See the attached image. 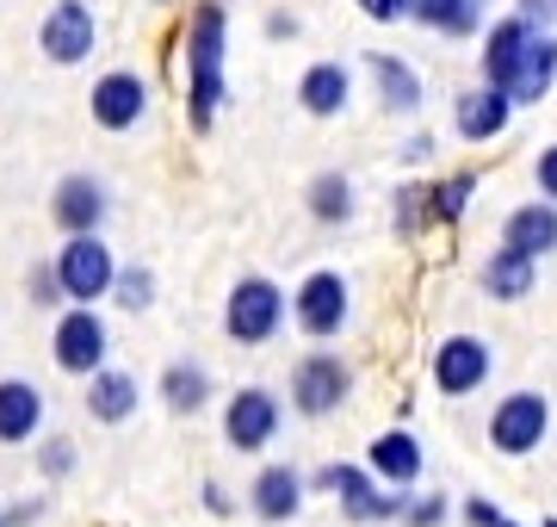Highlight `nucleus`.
Returning <instances> with one entry per match:
<instances>
[{"label":"nucleus","instance_id":"nucleus-1","mask_svg":"<svg viewBox=\"0 0 557 527\" xmlns=\"http://www.w3.org/2000/svg\"><path fill=\"white\" fill-rule=\"evenodd\" d=\"M223 57H230V7L223 0H199L193 20H186V119H193V131H211L218 106L230 100Z\"/></svg>","mask_w":557,"mask_h":527},{"label":"nucleus","instance_id":"nucleus-2","mask_svg":"<svg viewBox=\"0 0 557 527\" xmlns=\"http://www.w3.org/2000/svg\"><path fill=\"white\" fill-rule=\"evenodd\" d=\"M285 310H292V298H285L273 280L248 273V280H236L230 298H223V335L236 347H267L278 329H285Z\"/></svg>","mask_w":557,"mask_h":527},{"label":"nucleus","instance_id":"nucleus-3","mask_svg":"<svg viewBox=\"0 0 557 527\" xmlns=\"http://www.w3.org/2000/svg\"><path fill=\"white\" fill-rule=\"evenodd\" d=\"M50 273H57V292L69 305H100L106 292H112L119 261H112V248H106L100 230H81V236H62Z\"/></svg>","mask_w":557,"mask_h":527},{"label":"nucleus","instance_id":"nucleus-4","mask_svg":"<svg viewBox=\"0 0 557 527\" xmlns=\"http://www.w3.org/2000/svg\"><path fill=\"white\" fill-rule=\"evenodd\" d=\"M50 360H57V372H69V379H87V372H100L106 360H112V329H106V317L94 305H69L57 317V335H50Z\"/></svg>","mask_w":557,"mask_h":527},{"label":"nucleus","instance_id":"nucleus-5","mask_svg":"<svg viewBox=\"0 0 557 527\" xmlns=\"http://www.w3.org/2000/svg\"><path fill=\"white\" fill-rule=\"evenodd\" d=\"M38 50L44 62H57V69H81V62L100 50V20H94V7L87 0H50V13L38 25Z\"/></svg>","mask_w":557,"mask_h":527},{"label":"nucleus","instance_id":"nucleus-6","mask_svg":"<svg viewBox=\"0 0 557 527\" xmlns=\"http://www.w3.org/2000/svg\"><path fill=\"white\" fill-rule=\"evenodd\" d=\"M285 428V404H278L267 385H242L230 404H223V441L236 453H267Z\"/></svg>","mask_w":557,"mask_h":527},{"label":"nucleus","instance_id":"nucleus-7","mask_svg":"<svg viewBox=\"0 0 557 527\" xmlns=\"http://www.w3.org/2000/svg\"><path fill=\"white\" fill-rule=\"evenodd\" d=\"M285 317H292L310 342H335L341 329H347V280H341L335 267H317V273L292 292V310H285Z\"/></svg>","mask_w":557,"mask_h":527},{"label":"nucleus","instance_id":"nucleus-8","mask_svg":"<svg viewBox=\"0 0 557 527\" xmlns=\"http://www.w3.org/2000/svg\"><path fill=\"white\" fill-rule=\"evenodd\" d=\"M143 112H149V82H143L137 69H106L100 82L87 87V119L100 124L106 137L137 131Z\"/></svg>","mask_w":557,"mask_h":527},{"label":"nucleus","instance_id":"nucleus-9","mask_svg":"<svg viewBox=\"0 0 557 527\" xmlns=\"http://www.w3.org/2000/svg\"><path fill=\"white\" fill-rule=\"evenodd\" d=\"M347 391H354V366L329 347H317L292 366V409L298 416H329V409L347 404Z\"/></svg>","mask_w":557,"mask_h":527},{"label":"nucleus","instance_id":"nucleus-10","mask_svg":"<svg viewBox=\"0 0 557 527\" xmlns=\"http://www.w3.org/2000/svg\"><path fill=\"white\" fill-rule=\"evenodd\" d=\"M552 434V404L539 397V391H515V397H502L496 416H490V446L508 453V459H527L533 446H545Z\"/></svg>","mask_w":557,"mask_h":527},{"label":"nucleus","instance_id":"nucleus-11","mask_svg":"<svg viewBox=\"0 0 557 527\" xmlns=\"http://www.w3.org/2000/svg\"><path fill=\"white\" fill-rule=\"evenodd\" d=\"M317 490L341 497V508H347L354 522H397L403 503H409L403 490L379 497V490H372V471H366V466H322V471H317Z\"/></svg>","mask_w":557,"mask_h":527},{"label":"nucleus","instance_id":"nucleus-12","mask_svg":"<svg viewBox=\"0 0 557 527\" xmlns=\"http://www.w3.org/2000/svg\"><path fill=\"white\" fill-rule=\"evenodd\" d=\"M490 379V342L483 335H446L434 347V385L446 397H471Z\"/></svg>","mask_w":557,"mask_h":527},{"label":"nucleus","instance_id":"nucleus-13","mask_svg":"<svg viewBox=\"0 0 557 527\" xmlns=\"http://www.w3.org/2000/svg\"><path fill=\"white\" fill-rule=\"evenodd\" d=\"M50 218H57L62 236H81V230H100L112 218V199L94 174H62L57 193H50Z\"/></svg>","mask_w":557,"mask_h":527},{"label":"nucleus","instance_id":"nucleus-14","mask_svg":"<svg viewBox=\"0 0 557 527\" xmlns=\"http://www.w3.org/2000/svg\"><path fill=\"white\" fill-rule=\"evenodd\" d=\"M508 119H515V100L502 94V87H465L458 94V106H453V124H458V137L465 143H490V137H502L508 131Z\"/></svg>","mask_w":557,"mask_h":527},{"label":"nucleus","instance_id":"nucleus-15","mask_svg":"<svg viewBox=\"0 0 557 527\" xmlns=\"http://www.w3.org/2000/svg\"><path fill=\"white\" fill-rule=\"evenodd\" d=\"M552 82H557V38H552V32H533L502 94H508L515 106H539L545 94H552Z\"/></svg>","mask_w":557,"mask_h":527},{"label":"nucleus","instance_id":"nucleus-16","mask_svg":"<svg viewBox=\"0 0 557 527\" xmlns=\"http://www.w3.org/2000/svg\"><path fill=\"white\" fill-rule=\"evenodd\" d=\"M44 434V391L32 379H0V446H32Z\"/></svg>","mask_w":557,"mask_h":527},{"label":"nucleus","instance_id":"nucleus-17","mask_svg":"<svg viewBox=\"0 0 557 527\" xmlns=\"http://www.w3.org/2000/svg\"><path fill=\"white\" fill-rule=\"evenodd\" d=\"M502 243L520 248V255H557V205L539 199V205H515L508 218H502Z\"/></svg>","mask_w":557,"mask_h":527},{"label":"nucleus","instance_id":"nucleus-18","mask_svg":"<svg viewBox=\"0 0 557 527\" xmlns=\"http://www.w3.org/2000/svg\"><path fill=\"white\" fill-rule=\"evenodd\" d=\"M354 94V75H347V62H310L298 75V106L310 119H335L341 106Z\"/></svg>","mask_w":557,"mask_h":527},{"label":"nucleus","instance_id":"nucleus-19","mask_svg":"<svg viewBox=\"0 0 557 527\" xmlns=\"http://www.w3.org/2000/svg\"><path fill=\"white\" fill-rule=\"evenodd\" d=\"M87 416L94 422H131L137 416V379L119 372V366H100V372H87Z\"/></svg>","mask_w":557,"mask_h":527},{"label":"nucleus","instance_id":"nucleus-20","mask_svg":"<svg viewBox=\"0 0 557 527\" xmlns=\"http://www.w3.org/2000/svg\"><path fill=\"white\" fill-rule=\"evenodd\" d=\"M533 32H539V25H527L520 13H508V20L490 25V32H483V82L508 87V75H515V62H520V50H527Z\"/></svg>","mask_w":557,"mask_h":527},{"label":"nucleus","instance_id":"nucleus-21","mask_svg":"<svg viewBox=\"0 0 557 527\" xmlns=\"http://www.w3.org/2000/svg\"><path fill=\"white\" fill-rule=\"evenodd\" d=\"M248 508H255L260 522H292V515L304 508V478H298L292 466H267V471H255Z\"/></svg>","mask_w":557,"mask_h":527},{"label":"nucleus","instance_id":"nucleus-22","mask_svg":"<svg viewBox=\"0 0 557 527\" xmlns=\"http://www.w3.org/2000/svg\"><path fill=\"white\" fill-rule=\"evenodd\" d=\"M533 280H539V261L520 255V248H508V243L483 261V292H490L496 305H520V298L533 292Z\"/></svg>","mask_w":557,"mask_h":527},{"label":"nucleus","instance_id":"nucleus-23","mask_svg":"<svg viewBox=\"0 0 557 527\" xmlns=\"http://www.w3.org/2000/svg\"><path fill=\"white\" fill-rule=\"evenodd\" d=\"M366 471H379V478H391L397 490H409L421 478V441L416 434H403V428L379 434V441L366 446Z\"/></svg>","mask_w":557,"mask_h":527},{"label":"nucleus","instance_id":"nucleus-24","mask_svg":"<svg viewBox=\"0 0 557 527\" xmlns=\"http://www.w3.org/2000/svg\"><path fill=\"white\" fill-rule=\"evenodd\" d=\"M161 404L174 416H199L211 404V372L199 360H168L161 366Z\"/></svg>","mask_w":557,"mask_h":527},{"label":"nucleus","instance_id":"nucleus-25","mask_svg":"<svg viewBox=\"0 0 557 527\" xmlns=\"http://www.w3.org/2000/svg\"><path fill=\"white\" fill-rule=\"evenodd\" d=\"M366 69H372V87H379L384 112L409 119V112L421 106V75H416L403 57H366Z\"/></svg>","mask_w":557,"mask_h":527},{"label":"nucleus","instance_id":"nucleus-26","mask_svg":"<svg viewBox=\"0 0 557 527\" xmlns=\"http://www.w3.org/2000/svg\"><path fill=\"white\" fill-rule=\"evenodd\" d=\"M409 20L446 38H471L483 25V0H409Z\"/></svg>","mask_w":557,"mask_h":527},{"label":"nucleus","instance_id":"nucleus-27","mask_svg":"<svg viewBox=\"0 0 557 527\" xmlns=\"http://www.w3.org/2000/svg\"><path fill=\"white\" fill-rule=\"evenodd\" d=\"M310 211H317L322 223H347L354 218V181H347V174H322V181H310Z\"/></svg>","mask_w":557,"mask_h":527},{"label":"nucleus","instance_id":"nucleus-28","mask_svg":"<svg viewBox=\"0 0 557 527\" xmlns=\"http://www.w3.org/2000/svg\"><path fill=\"white\" fill-rule=\"evenodd\" d=\"M471 199H478V174H453V181L428 186V205H434V223H458Z\"/></svg>","mask_w":557,"mask_h":527},{"label":"nucleus","instance_id":"nucleus-29","mask_svg":"<svg viewBox=\"0 0 557 527\" xmlns=\"http://www.w3.org/2000/svg\"><path fill=\"white\" fill-rule=\"evenodd\" d=\"M112 292H119V305L131 310V317H143V310L156 305V273H149V267H119V273H112Z\"/></svg>","mask_w":557,"mask_h":527},{"label":"nucleus","instance_id":"nucleus-30","mask_svg":"<svg viewBox=\"0 0 557 527\" xmlns=\"http://www.w3.org/2000/svg\"><path fill=\"white\" fill-rule=\"evenodd\" d=\"M416 223H434L428 186H403V193H397V230H403V236H416Z\"/></svg>","mask_w":557,"mask_h":527},{"label":"nucleus","instance_id":"nucleus-31","mask_svg":"<svg viewBox=\"0 0 557 527\" xmlns=\"http://www.w3.org/2000/svg\"><path fill=\"white\" fill-rule=\"evenodd\" d=\"M38 466H44V478H69L75 471V441H44Z\"/></svg>","mask_w":557,"mask_h":527},{"label":"nucleus","instance_id":"nucleus-32","mask_svg":"<svg viewBox=\"0 0 557 527\" xmlns=\"http://www.w3.org/2000/svg\"><path fill=\"white\" fill-rule=\"evenodd\" d=\"M366 20H379V25H397V20H409V0H354Z\"/></svg>","mask_w":557,"mask_h":527},{"label":"nucleus","instance_id":"nucleus-33","mask_svg":"<svg viewBox=\"0 0 557 527\" xmlns=\"http://www.w3.org/2000/svg\"><path fill=\"white\" fill-rule=\"evenodd\" d=\"M403 522L409 527H440L446 522V503H440V497H428V503H403Z\"/></svg>","mask_w":557,"mask_h":527},{"label":"nucleus","instance_id":"nucleus-34","mask_svg":"<svg viewBox=\"0 0 557 527\" xmlns=\"http://www.w3.org/2000/svg\"><path fill=\"white\" fill-rule=\"evenodd\" d=\"M533 181H539V193L557 205V143L552 149H539V162H533Z\"/></svg>","mask_w":557,"mask_h":527},{"label":"nucleus","instance_id":"nucleus-35","mask_svg":"<svg viewBox=\"0 0 557 527\" xmlns=\"http://www.w3.org/2000/svg\"><path fill=\"white\" fill-rule=\"evenodd\" d=\"M465 527H502V508L490 503V497H471V503H465Z\"/></svg>","mask_w":557,"mask_h":527},{"label":"nucleus","instance_id":"nucleus-36","mask_svg":"<svg viewBox=\"0 0 557 527\" xmlns=\"http://www.w3.org/2000/svg\"><path fill=\"white\" fill-rule=\"evenodd\" d=\"M32 305H62L57 273H50V267H38V273H32Z\"/></svg>","mask_w":557,"mask_h":527},{"label":"nucleus","instance_id":"nucleus-37","mask_svg":"<svg viewBox=\"0 0 557 527\" xmlns=\"http://www.w3.org/2000/svg\"><path fill=\"white\" fill-rule=\"evenodd\" d=\"M515 13H520V20H527V25H539V32H545V25L557 20V7H552V0H520Z\"/></svg>","mask_w":557,"mask_h":527},{"label":"nucleus","instance_id":"nucleus-38","mask_svg":"<svg viewBox=\"0 0 557 527\" xmlns=\"http://www.w3.org/2000/svg\"><path fill=\"white\" fill-rule=\"evenodd\" d=\"M428 156H434V137H428V131L403 143V162H428Z\"/></svg>","mask_w":557,"mask_h":527},{"label":"nucleus","instance_id":"nucleus-39","mask_svg":"<svg viewBox=\"0 0 557 527\" xmlns=\"http://www.w3.org/2000/svg\"><path fill=\"white\" fill-rule=\"evenodd\" d=\"M205 508H211V515H230L236 503H230V490L223 485H205Z\"/></svg>","mask_w":557,"mask_h":527},{"label":"nucleus","instance_id":"nucleus-40","mask_svg":"<svg viewBox=\"0 0 557 527\" xmlns=\"http://www.w3.org/2000/svg\"><path fill=\"white\" fill-rule=\"evenodd\" d=\"M267 32H273V38H298V20H292V13H278V20H267Z\"/></svg>","mask_w":557,"mask_h":527},{"label":"nucleus","instance_id":"nucleus-41","mask_svg":"<svg viewBox=\"0 0 557 527\" xmlns=\"http://www.w3.org/2000/svg\"><path fill=\"white\" fill-rule=\"evenodd\" d=\"M545 527H557V515H552V522H545Z\"/></svg>","mask_w":557,"mask_h":527},{"label":"nucleus","instance_id":"nucleus-42","mask_svg":"<svg viewBox=\"0 0 557 527\" xmlns=\"http://www.w3.org/2000/svg\"><path fill=\"white\" fill-rule=\"evenodd\" d=\"M502 527H515V522H502Z\"/></svg>","mask_w":557,"mask_h":527},{"label":"nucleus","instance_id":"nucleus-43","mask_svg":"<svg viewBox=\"0 0 557 527\" xmlns=\"http://www.w3.org/2000/svg\"><path fill=\"white\" fill-rule=\"evenodd\" d=\"M552 7H557V0H552Z\"/></svg>","mask_w":557,"mask_h":527}]
</instances>
